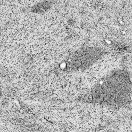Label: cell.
I'll return each instance as SVG.
<instances>
[{"mask_svg": "<svg viewBox=\"0 0 132 132\" xmlns=\"http://www.w3.org/2000/svg\"><path fill=\"white\" fill-rule=\"evenodd\" d=\"M52 4V1H45L40 2L33 6L31 8V11L34 13H40L47 11Z\"/></svg>", "mask_w": 132, "mask_h": 132, "instance_id": "cell-1", "label": "cell"}]
</instances>
